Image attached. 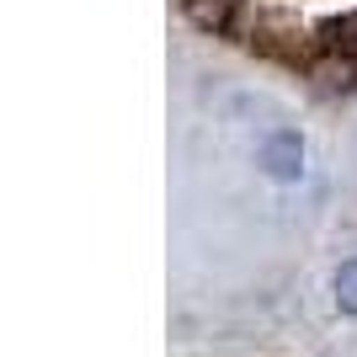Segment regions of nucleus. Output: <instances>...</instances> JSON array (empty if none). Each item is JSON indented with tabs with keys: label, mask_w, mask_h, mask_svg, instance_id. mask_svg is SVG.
<instances>
[{
	"label": "nucleus",
	"mask_w": 357,
	"mask_h": 357,
	"mask_svg": "<svg viewBox=\"0 0 357 357\" xmlns=\"http://www.w3.org/2000/svg\"><path fill=\"white\" fill-rule=\"evenodd\" d=\"M261 171H267L272 181H283V187H294L298 176H304V139L294 134V128H278V134L261 144Z\"/></svg>",
	"instance_id": "f257e3e1"
},
{
	"label": "nucleus",
	"mask_w": 357,
	"mask_h": 357,
	"mask_svg": "<svg viewBox=\"0 0 357 357\" xmlns=\"http://www.w3.org/2000/svg\"><path fill=\"white\" fill-rule=\"evenodd\" d=\"M331 288H336V310H342V314H357V261H342V267H336V278H331Z\"/></svg>",
	"instance_id": "7ed1b4c3"
},
{
	"label": "nucleus",
	"mask_w": 357,
	"mask_h": 357,
	"mask_svg": "<svg viewBox=\"0 0 357 357\" xmlns=\"http://www.w3.org/2000/svg\"><path fill=\"white\" fill-rule=\"evenodd\" d=\"M181 11H187V22H192L197 32H229L240 16V0H181Z\"/></svg>",
	"instance_id": "f03ea898"
}]
</instances>
